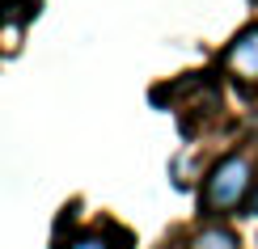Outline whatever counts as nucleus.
<instances>
[{"instance_id": "20e7f679", "label": "nucleus", "mask_w": 258, "mask_h": 249, "mask_svg": "<svg viewBox=\"0 0 258 249\" xmlns=\"http://www.w3.org/2000/svg\"><path fill=\"white\" fill-rule=\"evenodd\" d=\"M68 249H110V241H106L102 232H81V236H72Z\"/></svg>"}, {"instance_id": "39448f33", "label": "nucleus", "mask_w": 258, "mask_h": 249, "mask_svg": "<svg viewBox=\"0 0 258 249\" xmlns=\"http://www.w3.org/2000/svg\"><path fill=\"white\" fill-rule=\"evenodd\" d=\"M245 215H258V190L250 194V203H245Z\"/></svg>"}, {"instance_id": "f257e3e1", "label": "nucleus", "mask_w": 258, "mask_h": 249, "mask_svg": "<svg viewBox=\"0 0 258 249\" xmlns=\"http://www.w3.org/2000/svg\"><path fill=\"white\" fill-rule=\"evenodd\" d=\"M254 190V169L245 156H224L203 182V207L212 215H229L233 207H245Z\"/></svg>"}, {"instance_id": "7ed1b4c3", "label": "nucleus", "mask_w": 258, "mask_h": 249, "mask_svg": "<svg viewBox=\"0 0 258 249\" xmlns=\"http://www.w3.org/2000/svg\"><path fill=\"white\" fill-rule=\"evenodd\" d=\"M190 249H237V232H229V228H220V224H212V228L195 232Z\"/></svg>"}, {"instance_id": "f03ea898", "label": "nucleus", "mask_w": 258, "mask_h": 249, "mask_svg": "<svg viewBox=\"0 0 258 249\" xmlns=\"http://www.w3.org/2000/svg\"><path fill=\"white\" fill-rule=\"evenodd\" d=\"M224 63H229L233 76H241V80H258V26H245L241 34L229 42V51H224Z\"/></svg>"}]
</instances>
